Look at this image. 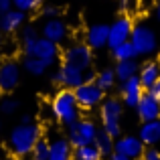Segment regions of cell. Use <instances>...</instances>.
Instances as JSON below:
<instances>
[{
	"label": "cell",
	"mask_w": 160,
	"mask_h": 160,
	"mask_svg": "<svg viewBox=\"0 0 160 160\" xmlns=\"http://www.w3.org/2000/svg\"><path fill=\"white\" fill-rule=\"evenodd\" d=\"M41 140V128L37 124H18L12 128L10 136H8V146H10L14 156H27L32 152L35 144Z\"/></svg>",
	"instance_id": "cell-1"
},
{
	"label": "cell",
	"mask_w": 160,
	"mask_h": 160,
	"mask_svg": "<svg viewBox=\"0 0 160 160\" xmlns=\"http://www.w3.org/2000/svg\"><path fill=\"white\" fill-rule=\"evenodd\" d=\"M79 109L81 108H79L77 99H75L73 89H67V87L59 91V93L53 98V102H51L53 116L65 126H71V124H75V122L79 120Z\"/></svg>",
	"instance_id": "cell-2"
},
{
	"label": "cell",
	"mask_w": 160,
	"mask_h": 160,
	"mask_svg": "<svg viewBox=\"0 0 160 160\" xmlns=\"http://www.w3.org/2000/svg\"><path fill=\"white\" fill-rule=\"evenodd\" d=\"M122 108H124V102H120L116 98H108L102 102V126H103V132H108L112 138L120 136Z\"/></svg>",
	"instance_id": "cell-3"
},
{
	"label": "cell",
	"mask_w": 160,
	"mask_h": 160,
	"mask_svg": "<svg viewBox=\"0 0 160 160\" xmlns=\"http://www.w3.org/2000/svg\"><path fill=\"white\" fill-rule=\"evenodd\" d=\"M98 138V128L91 120H77L75 124L67 126V140L73 148H81L85 144H93Z\"/></svg>",
	"instance_id": "cell-4"
},
{
	"label": "cell",
	"mask_w": 160,
	"mask_h": 160,
	"mask_svg": "<svg viewBox=\"0 0 160 160\" xmlns=\"http://www.w3.org/2000/svg\"><path fill=\"white\" fill-rule=\"evenodd\" d=\"M132 41L134 49L138 51V55H152L158 47V39H156V32L148 27V24H134V31H132Z\"/></svg>",
	"instance_id": "cell-5"
},
{
	"label": "cell",
	"mask_w": 160,
	"mask_h": 160,
	"mask_svg": "<svg viewBox=\"0 0 160 160\" xmlns=\"http://www.w3.org/2000/svg\"><path fill=\"white\" fill-rule=\"evenodd\" d=\"M73 93H75V99H77L81 109H93L95 106H99L103 102V89L95 81H91V83L83 81L79 87L73 89Z\"/></svg>",
	"instance_id": "cell-6"
},
{
	"label": "cell",
	"mask_w": 160,
	"mask_h": 160,
	"mask_svg": "<svg viewBox=\"0 0 160 160\" xmlns=\"http://www.w3.org/2000/svg\"><path fill=\"white\" fill-rule=\"evenodd\" d=\"M63 61L71 63V65L79 67L81 71L89 69L91 63H93V53H91V47L87 43H77L73 47H69L65 53H63Z\"/></svg>",
	"instance_id": "cell-7"
},
{
	"label": "cell",
	"mask_w": 160,
	"mask_h": 160,
	"mask_svg": "<svg viewBox=\"0 0 160 160\" xmlns=\"http://www.w3.org/2000/svg\"><path fill=\"white\" fill-rule=\"evenodd\" d=\"M134 31V22L130 16H120L113 24H109V39H108V47L109 49H116L118 45L130 41Z\"/></svg>",
	"instance_id": "cell-8"
},
{
	"label": "cell",
	"mask_w": 160,
	"mask_h": 160,
	"mask_svg": "<svg viewBox=\"0 0 160 160\" xmlns=\"http://www.w3.org/2000/svg\"><path fill=\"white\" fill-rule=\"evenodd\" d=\"M53 81L59 83V85H63V87H67V89H75V87H79L83 83V71L79 69V67L71 65V63L63 61V65L59 67V71L55 73Z\"/></svg>",
	"instance_id": "cell-9"
},
{
	"label": "cell",
	"mask_w": 160,
	"mask_h": 160,
	"mask_svg": "<svg viewBox=\"0 0 160 160\" xmlns=\"http://www.w3.org/2000/svg\"><path fill=\"white\" fill-rule=\"evenodd\" d=\"M120 91H122V102H124V106H128V108H136L138 102H140V98L144 95V87H142L138 75L122 81V89Z\"/></svg>",
	"instance_id": "cell-10"
},
{
	"label": "cell",
	"mask_w": 160,
	"mask_h": 160,
	"mask_svg": "<svg viewBox=\"0 0 160 160\" xmlns=\"http://www.w3.org/2000/svg\"><path fill=\"white\" fill-rule=\"evenodd\" d=\"M20 81V69L16 61H4L0 63V91L8 93L12 91Z\"/></svg>",
	"instance_id": "cell-11"
},
{
	"label": "cell",
	"mask_w": 160,
	"mask_h": 160,
	"mask_svg": "<svg viewBox=\"0 0 160 160\" xmlns=\"http://www.w3.org/2000/svg\"><path fill=\"white\" fill-rule=\"evenodd\" d=\"M144 146L146 144L138 136H122V138L116 140V148H113V150H118V152L126 154V156H130L134 160V158H142Z\"/></svg>",
	"instance_id": "cell-12"
},
{
	"label": "cell",
	"mask_w": 160,
	"mask_h": 160,
	"mask_svg": "<svg viewBox=\"0 0 160 160\" xmlns=\"http://www.w3.org/2000/svg\"><path fill=\"white\" fill-rule=\"evenodd\" d=\"M24 20H27V12L18 10V8H10L8 12L0 14V28H2V32L12 35L24 27Z\"/></svg>",
	"instance_id": "cell-13"
},
{
	"label": "cell",
	"mask_w": 160,
	"mask_h": 160,
	"mask_svg": "<svg viewBox=\"0 0 160 160\" xmlns=\"http://www.w3.org/2000/svg\"><path fill=\"white\" fill-rule=\"evenodd\" d=\"M31 57H39V59H43L47 65H53V63L57 61V57H59V47H57V43H53V41L45 39V37H39V41H37Z\"/></svg>",
	"instance_id": "cell-14"
},
{
	"label": "cell",
	"mask_w": 160,
	"mask_h": 160,
	"mask_svg": "<svg viewBox=\"0 0 160 160\" xmlns=\"http://www.w3.org/2000/svg\"><path fill=\"white\" fill-rule=\"evenodd\" d=\"M136 112H138V116H140L142 122L158 120V118H160V103L148 93V91H146V93L140 98V102H138Z\"/></svg>",
	"instance_id": "cell-15"
},
{
	"label": "cell",
	"mask_w": 160,
	"mask_h": 160,
	"mask_svg": "<svg viewBox=\"0 0 160 160\" xmlns=\"http://www.w3.org/2000/svg\"><path fill=\"white\" fill-rule=\"evenodd\" d=\"M108 39H109V27L108 24H91L87 28L85 35V43L91 49H102L108 47Z\"/></svg>",
	"instance_id": "cell-16"
},
{
	"label": "cell",
	"mask_w": 160,
	"mask_h": 160,
	"mask_svg": "<svg viewBox=\"0 0 160 160\" xmlns=\"http://www.w3.org/2000/svg\"><path fill=\"white\" fill-rule=\"evenodd\" d=\"M41 35L45 39L53 41V43H61L67 35V28H65V22L61 18H47L43 22V28H41Z\"/></svg>",
	"instance_id": "cell-17"
},
{
	"label": "cell",
	"mask_w": 160,
	"mask_h": 160,
	"mask_svg": "<svg viewBox=\"0 0 160 160\" xmlns=\"http://www.w3.org/2000/svg\"><path fill=\"white\" fill-rule=\"evenodd\" d=\"M73 158V146L65 138H57L49 144V160H71Z\"/></svg>",
	"instance_id": "cell-18"
},
{
	"label": "cell",
	"mask_w": 160,
	"mask_h": 160,
	"mask_svg": "<svg viewBox=\"0 0 160 160\" xmlns=\"http://www.w3.org/2000/svg\"><path fill=\"white\" fill-rule=\"evenodd\" d=\"M138 138L144 142L146 146H154L160 142V118L158 120H150V122H144L138 132Z\"/></svg>",
	"instance_id": "cell-19"
},
{
	"label": "cell",
	"mask_w": 160,
	"mask_h": 160,
	"mask_svg": "<svg viewBox=\"0 0 160 160\" xmlns=\"http://www.w3.org/2000/svg\"><path fill=\"white\" fill-rule=\"evenodd\" d=\"M138 77H140V83L146 91L154 85V83L160 79V65L158 63H144L138 71Z\"/></svg>",
	"instance_id": "cell-20"
},
{
	"label": "cell",
	"mask_w": 160,
	"mask_h": 160,
	"mask_svg": "<svg viewBox=\"0 0 160 160\" xmlns=\"http://www.w3.org/2000/svg\"><path fill=\"white\" fill-rule=\"evenodd\" d=\"M37 41H39V31H37L35 24H24L20 28V43H22V53L27 57L32 55V49H35Z\"/></svg>",
	"instance_id": "cell-21"
},
{
	"label": "cell",
	"mask_w": 160,
	"mask_h": 160,
	"mask_svg": "<svg viewBox=\"0 0 160 160\" xmlns=\"http://www.w3.org/2000/svg\"><path fill=\"white\" fill-rule=\"evenodd\" d=\"M116 77L118 81H126V79L134 77V75H138V71H140V65H138L134 59H128V61H118L116 65Z\"/></svg>",
	"instance_id": "cell-22"
},
{
	"label": "cell",
	"mask_w": 160,
	"mask_h": 160,
	"mask_svg": "<svg viewBox=\"0 0 160 160\" xmlns=\"http://www.w3.org/2000/svg\"><path fill=\"white\" fill-rule=\"evenodd\" d=\"M112 55L116 61H128V59H136L138 57V51L134 49L132 41H126V43L118 45L116 49H112Z\"/></svg>",
	"instance_id": "cell-23"
},
{
	"label": "cell",
	"mask_w": 160,
	"mask_h": 160,
	"mask_svg": "<svg viewBox=\"0 0 160 160\" xmlns=\"http://www.w3.org/2000/svg\"><path fill=\"white\" fill-rule=\"evenodd\" d=\"M73 158L75 160H102V152L98 150L95 144H85L81 148H75Z\"/></svg>",
	"instance_id": "cell-24"
},
{
	"label": "cell",
	"mask_w": 160,
	"mask_h": 160,
	"mask_svg": "<svg viewBox=\"0 0 160 160\" xmlns=\"http://www.w3.org/2000/svg\"><path fill=\"white\" fill-rule=\"evenodd\" d=\"M93 144L98 146L102 156H109V154L113 152V148H116V142H113V138L109 136L108 132H98V138H95Z\"/></svg>",
	"instance_id": "cell-25"
},
{
	"label": "cell",
	"mask_w": 160,
	"mask_h": 160,
	"mask_svg": "<svg viewBox=\"0 0 160 160\" xmlns=\"http://www.w3.org/2000/svg\"><path fill=\"white\" fill-rule=\"evenodd\" d=\"M22 67H24V69H27L31 75H43L45 71L49 69V65L43 61V59H39V57H24Z\"/></svg>",
	"instance_id": "cell-26"
},
{
	"label": "cell",
	"mask_w": 160,
	"mask_h": 160,
	"mask_svg": "<svg viewBox=\"0 0 160 160\" xmlns=\"http://www.w3.org/2000/svg\"><path fill=\"white\" fill-rule=\"evenodd\" d=\"M116 79L118 77H116V71H113V69H103V71H99V73H98L95 83H98L103 91H108V89H112V87L116 85Z\"/></svg>",
	"instance_id": "cell-27"
},
{
	"label": "cell",
	"mask_w": 160,
	"mask_h": 160,
	"mask_svg": "<svg viewBox=\"0 0 160 160\" xmlns=\"http://www.w3.org/2000/svg\"><path fill=\"white\" fill-rule=\"evenodd\" d=\"M32 160H49V142L41 138L32 148Z\"/></svg>",
	"instance_id": "cell-28"
},
{
	"label": "cell",
	"mask_w": 160,
	"mask_h": 160,
	"mask_svg": "<svg viewBox=\"0 0 160 160\" xmlns=\"http://www.w3.org/2000/svg\"><path fill=\"white\" fill-rule=\"evenodd\" d=\"M12 4H14V8L22 12H32L43 6V0H12Z\"/></svg>",
	"instance_id": "cell-29"
},
{
	"label": "cell",
	"mask_w": 160,
	"mask_h": 160,
	"mask_svg": "<svg viewBox=\"0 0 160 160\" xmlns=\"http://www.w3.org/2000/svg\"><path fill=\"white\" fill-rule=\"evenodd\" d=\"M16 109H18V102L12 98H4L2 102H0V113H4V116H10V113H14Z\"/></svg>",
	"instance_id": "cell-30"
},
{
	"label": "cell",
	"mask_w": 160,
	"mask_h": 160,
	"mask_svg": "<svg viewBox=\"0 0 160 160\" xmlns=\"http://www.w3.org/2000/svg\"><path fill=\"white\" fill-rule=\"evenodd\" d=\"M41 14H43L45 18H57L59 16V8L57 6H43L41 8Z\"/></svg>",
	"instance_id": "cell-31"
},
{
	"label": "cell",
	"mask_w": 160,
	"mask_h": 160,
	"mask_svg": "<svg viewBox=\"0 0 160 160\" xmlns=\"http://www.w3.org/2000/svg\"><path fill=\"white\" fill-rule=\"evenodd\" d=\"M142 160H160V152L156 148H148L142 152Z\"/></svg>",
	"instance_id": "cell-32"
},
{
	"label": "cell",
	"mask_w": 160,
	"mask_h": 160,
	"mask_svg": "<svg viewBox=\"0 0 160 160\" xmlns=\"http://www.w3.org/2000/svg\"><path fill=\"white\" fill-rule=\"evenodd\" d=\"M148 93H150V95H152V98L160 103V79H158V81H156V83H154V85L148 89Z\"/></svg>",
	"instance_id": "cell-33"
},
{
	"label": "cell",
	"mask_w": 160,
	"mask_h": 160,
	"mask_svg": "<svg viewBox=\"0 0 160 160\" xmlns=\"http://www.w3.org/2000/svg\"><path fill=\"white\" fill-rule=\"evenodd\" d=\"M118 6H120V10L122 12H130L132 10V0H118Z\"/></svg>",
	"instance_id": "cell-34"
},
{
	"label": "cell",
	"mask_w": 160,
	"mask_h": 160,
	"mask_svg": "<svg viewBox=\"0 0 160 160\" xmlns=\"http://www.w3.org/2000/svg\"><path fill=\"white\" fill-rule=\"evenodd\" d=\"M10 8H14V4H12V0H0V14H4V12H8Z\"/></svg>",
	"instance_id": "cell-35"
},
{
	"label": "cell",
	"mask_w": 160,
	"mask_h": 160,
	"mask_svg": "<svg viewBox=\"0 0 160 160\" xmlns=\"http://www.w3.org/2000/svg\"><path fill=\"white\" fill-rule=\"evenodd\" d=\"M95 77H98V73H93L91 69H85V71H83V81H85V83L95 81Z\"/></svg>",
	"instance_id": "cell-36"
},
{
	"label": "cell",
	"mask_w": 160,
	"mask_h": 160,
	"mask_svg": "<svg viewBox=\"0 0 160 160\" xmlns=\"http://www.w3.org/2000/svg\"><path fill=\"white\" fill-rule=\"evenodd\" d=\"M109 160H132V158L126 156V154H122V152H118V150H113V152L109 154Z\"/></svg>",
	"instance_id": "cell-37"
},
{
	"label": "cell",
	"mask_w": 160,
	"mask_h": 160,
	"mask_svg": "<svg viewBox=\"0 0 160 160\" xmlns=\"http://www.w3.org/2000/svg\"><path fill=\"white\" fill-rule=\"evenodd\" d=\"M154 14H156V20L160 22V0L156 2V6H154Z\"/></svg>",
	"instance_id": "cell-38"
},
{
	"label": "cell",
	"mask_w": 160,
	"mask_h": 160,
	"mask_svg": "<svg viewBox=\"0 0 160 160\" xmlns=\"http://www.w3.org/2000/svg\"><path fill=\"white\" fill-rule=\"evenodd\" d=\"M31 122H32V118L28 116V113H27V116H22V118H20V124H31Z\"/></svg>",
	"instance_id": "cell-39"
},
{
	"label": "cell",
	"mask_w": 160,
	"mask_h": 160,
	"mask_svg": "<svg viewBox=\"0 0 160 160\" xmlns=\"http://www.w3.org/2000/svg\"><path fill=\"white\" fill-rule=\"evenodd\" d=\"M0 51H2V28H0Z\"/></svg>",
	"instance_id": "cell-40"
}]
</instances>
